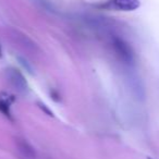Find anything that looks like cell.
<instances>
[{
	"label": "cell",
	"mask_w": 159,
	"mask_h": 159,
	"mask_svg": "<svg viewBox=\"0 0 159 159\" xmlns=\"http://www.w3.org/2000/svg\"><path fill=\"white\" fill-rule=\"evenodd\" d=\"M139 0H107L99 5L102 9L113 10V11H134L139 7Z\"/></svg>",
	"instance_id": "6da1fadb"
},
{
	"label": "cell",
	"mask_w": 159,
	"mask_h": 159,
	"mask_svg": "<svg viewBox=\"0 0 159 159\" xmlns=\"http://www.w3.org/2000/svg\"><path fill=\"white\" fill-rule=\"evenodd\" d=\"M111 47L115 50L116 55L119 57V59L123 60L124 62H131L133 60V51L129 44H126L121 38H113L111 40Z\"/></svg>",
	"instance_id": "7a4b0ae2"
},
{
	"label": "cell",
	"mask_w": 159,
	"mask_h": 159,
	"mask_svg": "<svg viewBox=\"0 0 159 159\" xmlns=\"http://www.w3.org/2000/svg\"><path fill=\"white\" fill-rule=\"evenodd\" d=\"M9 74H10V79L13 82L14 86L18 87L19 89H23L24 91L26 89V82H25L24 77L22 76L20 72L16 69H11L9 70Z\"/></svg>",
	"instance_id": "3957f363"
},
{
	"label": "cell",
	"mask_w": 159,
	"mask_h": 159,
	"mask_svg": "<svg viewBox=\"0 0 159 159\" xmlns=\"http://www.w3.org/2000/svg\"><path fill=\"white\" fill-rule=\"evenodd\" d=\"M18 147H19V150L22 152V154H21V156H22L24 159H34L35 154H34L33 148H32L25 141L19 142Z\"/></svg>",
	"instance_id": "277c9868"
},
{
	"label": "cell",
	"mask_w": 159,
	"mask_h": 159,
	"mask_svg": "<svg viewBox=\"0 0 159 159\" xmlns=\"http://www.w3.org/2000/svg\"><path fill=\"white\" fill-rule=\"evenodd\" d=\"M0 111L3 113L7 118L12 119L11 118V111H10V102L7 98L0 97Z\"/></svg>",
	"instance_id": "5b68a950"
},
{
	"label": "cell",
	"mask_w": 159,
	"mask_h": 159,
	"mask_svg": "<svg viewBox=\"0 0 159 159\" xmlns=\"http://www.w3.org/2000/svg\"><path fill=\"white\" fill-rule=\"evenodd\" d=\"M2 56V51H1V47H0V57Z\"/></svg>",
	"instance_id": "8992f818"
},
{
	"label": "cell",
	"mask_w": 159,
	"mask_h": 159,
	"mask_svg": "<svg viewBox=\"0 0 159 159\" xmlns=\"http://www.w3.org/2000/svg\"><path fill=\"white\" fill-rule=\"evenodd\" d=\"M148 159H150V158H148Z\"/></svg>",
	"instance_id": "52a82bcc"
}]
</instances>
